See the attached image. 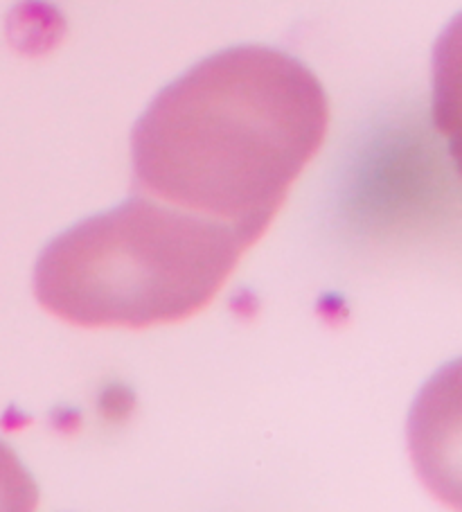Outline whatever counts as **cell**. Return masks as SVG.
<instances>
[{"label":"cell","mask_w":462,"mask_h":512,"mask_svg":"<svg viewBox=\"0 0 462 512\" xmlns=\"http://www.w3.org/2000/svg\"><path fill=\"white\" fill-rule=\"evenodd\" d=\"M330 125L318 77L289 52L235 46L174 79L131 138L138 188L255 244Z\"/></svg>","instance_id":"obj_1"},{"label":"cell","mask_w":462,"mask_h":512,"mask_svg":"<svg viewBox=\"0 0 462 512\" xmlns=\"http://www.w3.org/2000/svg\"><path fill=\"white\" fill-rule=\"evenodd\" d=\"M248 244L233 226L140 192L57 235L34 269L39 303L84 328H147L203 310Z\"/></svg>","instance_id":"obj_2"}]
</instances>
